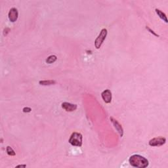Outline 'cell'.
Returning a JSON list of instances; mask_svg holds the SVG:
<instances>
[{
	"label": "cell",
	"instance_id": "obj_1",
	"mask_svg": "<svg viewBox=\"0 0 168 168\" xmlns=\"http://www.w3.org/2000/svg\"><path fill=\"white\" fill-rule=\"evenodd\" d=\"M129 162L132 166L139 168H145L149 166V160L139 154H134L131 156Z\"/></svg>",
	"mask_w": 168,
	"mask_h": 168
},
{
	"label": "cell",
	"instance_id": "obj_2",
	"mask_svg": "<svg viewBox=\"0 0 168 168\" xmlns=\"http://www.w3.org/2000/svg\"><path fill=\"white\" fill-rule=\"evenodd\" d=\"M82 139L83 137L81 133L74 132L70 137L69 143L72 146H81L82 145Z\"/></svg>",
	"mask_w": 168,
	"mask_h": 168
},
{
	"label": "cell",
	"instance_id": "obj_3",
	"mask_svg": "<svg viewBox=\"0 0 168 168\" xmlns=\"http://www.w3.org/2000/svg\"><path fill=\"white\" fill-rule=\"evenodd\" d=\"M107 34H108V31H107L106 28H103L101 30V31H100L98 37L96 38L95 41V46L96 49H98L101 47L104 41H105V39L106 38Z\"/></svg>",
	"mask_w": 168,
	"mask_h": 168
},
{
	"label": "cell",
	"instance_id": "obj_4",
	"mask_svg": "<svg viewBox=\"0 0 168 168\" xmlns=\"http://www.w3.org/2000/svg\"><path fill=\"white\" fill-rule=\"evenodd\" d=\"M166 142V139L163 137H155L149 141V145L151 146H161Z\"/></svg>",
	"mask_w": 168,
	"mask_h": 168
},
{
	"label": "cell",
	"instance_id": "obj_5",
	"mask_svg": "<svg viewBox=\"0 0 168 168\" xmlns=\"http://www.w3.org/2000/svg\"><path fill=\"white\" fill-rule=\"evenodd\" d=\"M19 16V13L16 8H11L10 9L8 14V17L9 21L11 22H15L16 21Z\"/></svg>",
	"mask_w": 168,
	"mask_h": 168
},
{
	"label": "cell",
	"instance_id": "obj_6",
	"mask_svg": "<svg viewBox=\"0 0 168 168\" xmlns=\"http://www.w3.org/2000/svg\"><path fill=\"white\" fill-rule=\"evenodd\" d=\"M102 99L106 103H110L112 101V93L109 89H106L101 93Z\"/></svg>",
	"mask_w": 168,
	"mask_h": 168
},
{
	"label": "cell",
	"instance_id": "obj_7",
	"mask_svg": "<svg viewBox=\"0 0 168 168\" xmlns=\"http://www.w3.org/2000/svg\"><path fill=\"white\" fill-rule=\"evenodd\" d=\"M110 120H111V122L112 123V124L114 125V127H115L116 129L117 130V132H118V133L120 134V137H122L123 135V129L122 127V125L117 122L116 120H115L114 118H113L112 117H110Z\"/></svg>",
	"mask_w": 168,
	"mask_h": 168
},
{
	"label": "cell",
	"instance_id": "obj_8",
	"mask_svg": "<svg viewBox=\"0 0 168 168\" xmlns=\"http://www.w3.org/2000/svg\"><path fill=\"white\" fill-rule=\"evenodd\" d=\"M62 108L67 112H73L77 109V105H74V104L65 102L62 103Z\"/></svg>",
	"mask_w": 168,
	"mask_h": 168
},
{
	"label": "cell",
	"instance_id": "obj_9",
	"mask_svg": "<svg viewBox=\"0 0 168 168\" xmlns=\"http://www.w3.org/2000/svg\"><path fill=\"white\" fill-rule=\"evenodd\" d=\"M155 11H156V13H157V15L159 16V17L167 23V16H166V15L165 14V13L162 12V11H161V10L158 9H156Z\"/></svg>",
	"mask_w": 168,
	"mask_h": 168
},
{
	"label": "cell",
	"instance_id": "obj_10",
	"mask_svg": "<svg viewBox=\"0 0 168 168\" xmlns=\"http://www.w3.org/2000/svg\"><path fill=\"white\" fill-rule=\"evenodd\" d=\"M39 83L42 85H51L55 84L56 82L55 80H43V81H39Z\"/></svg>",
	"mask_w": 168,
	"mask_h": 168
},
{
	"label": "cell",
	"instance_id": "obj_11",
	"mask_svg": "<svg viewBox=\"0 0 168 168\" xmlns=\"http://www.w3.org/2000/svg\"><path fill=\"white\" fill-rule=\"evenodd\" d=\"M57 59V57L56 55H50L48 57V59H46V62L48 64H52L53 62H55Z\"/></svg>",
	"mask_w": 168,
	"mask_h": 168
},
{
	"label": "cell",
	"instance_id": "obj_12",
	"mask_svg": "<svg viewBox=\"0 0 168 168\" xmlns=\"http://www.w3.org/2000/svg\"><path fill=\"white\" fill-rule=\"evenodd\" d=\"M6 152H7V153L8 155H9V156H15V151L11 146H7Z\"/></svg>",
	"mask_w": 168,
	"mask_h": 168
},
{
	"label": "cell",
	"instance_id": "obj_13",
	"mask_svg": "<svg viewBox=\"0 0 168 168\" xmlns=\"http://www.w3.org/2000/svg\"><path fill=\"white\" fill-rule=\"evenodd\" d=\"M146 29H147L148 30H149V32H150L151 33H152V34H153V35H154V36H157V37H158V36H159L158 35V34H157V33H156L155 32H154L153 31V30H151V29H150V28L149 27H148V26H146Z\"/></svg>",
	"mask_w": 168,
	"mask_h": 168
},
{
	"label": "cell",
	"instance_id": "obj_14",
	"mask_svg": "<svg viewBox=\"0 0 168 168\" xmlns=\"http://www.w3.org/2000/svg\"><path fill=\"white\" fill-rule=\"evenodd\" d=\"M22 110L24 112H31L32 110H31V109L30 108V107H25Z\"/></svg>",
	"mask_w": 168,
	"mask_h": 168
},
{
	"label": "cell",
	"instance_id": "obj_15",
	"mask_svg": "<svg viewBox=\"0 0 168 168\" xmlns=\"http://www.w3.org/2000/svg\"><path fill=\"white\" fill-rule=\"evenodd\" d=\"M26 166V165H19V166H16V167H25Z\"/></svg>",
	"mask_w": 168,
	"mask_h": 168
}]
</instances>
